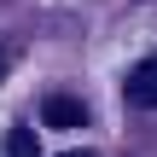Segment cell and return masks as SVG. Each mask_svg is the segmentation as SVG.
<instances>
[{
    "mask_svg": "<svg viewBox=\"0 0 157 157\" xmlns=\"http://www.w3.org/2000/svg\"><path fill=\"white\" fill-rule=\"evenodd\" d=\"M128 105L157 111V58H140V64H134V76H128Z\"/></svg>",
    "mask_w": 157,
    "mask_h": 157,
    "instance_id": "cell-1",
    "label": "cell"
},
{
    "mask_svg": "<svg viewBox=\"0 0 157 157\" xmlns=\"http://www.w3.org/2000/svg\"><path fill=\"white\" fill-rule=\"evenodd\" d=\"M41 117H47L52 128H87V105L70 99V93H52V99L41 105Z\"/></svg>",
    "mask_w": 157,
    "mask_h": 157,
    "instance_id": "cell-2",
    "label": "cell"
},
{
    "mask_svg": "<svg viewBox=\"0 0 157 157\" xmlns=\"http://www.w3.org/2000/svg\"><path fill=\"white\" fill-rule=\"evenodd\" d=\"M6 157H41L35 128H12V134H6Z\"/></svg>",
    "mask_w": 157,
    "mask_h": 157,
    "instance_id": "cell-3",
    "label": "cell"
},
{
    "mask_svg": "<svg viewBox=\"0 0 157 157\" xmlns=\"http://www.w3.org/2000/svg\"><path fill=\"white\" fill-rule=\"evenodd\" d=\"M64 157H93V151H64Z\"/></svg>",
    "mask_w": 157,
    "mask_h": 157,
    "instance_id": "cell-4",
    "label": "cell"
},
{
    "mask_svg": "<svg viewBox=\"0 0 157 157\" xmlns=\"http://www.w3.org/2000/svg\"><path fill=\"white\" fill-rule=\"evenodd\" d=\"M0 76H6V52H0Z\"/></svg>",
    "mask_w": 157,
    "mask_h": 157,
    "instance_id": "cell-5",
    "label": "cell"
}]
</instances>
